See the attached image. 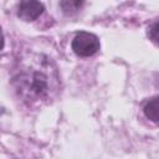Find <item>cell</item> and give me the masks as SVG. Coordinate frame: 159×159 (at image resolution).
Instances as JSON below:
<instances>
[{
	"mask_svg": "<svg viewBox=\"0 0 159 159\" xmlns=\"http://www.w3.org/2000/svg\"><path fill=\"white\" fill-rule=\"evenodd\" d=\"M12 83L26 104H42L56 94L58 75L52 61L40 55L21 63L14 75Z\"/></svg>",
	"mask_w": 159,
	"mask_h": 159,
	"instance_id": "obj_1",
	"label": "cell"
},
{
	"mask_svg": "<svg viewBox=\"0 0 159 159\" xmlns=\"http://www.w3.org/2000/svg\"><path fill=\"white\" fill-rule=\"evenodd\" d=\"M72 50L81 57H89L99 50V40L93 34L81 31L72 40Z\"/></svg>",
	"mask_w": 159,
	"mask_h": 159,
	"instance_id": "obj_2",
	"label": "cell"
},
{
	"mask_svg": "<svg viewBox=\"0 0 159 159\" xmlns=\"http://www.w3.org/2000/svg\"><path fill=\"white\" fill-rule=\"evenodd\" d=\"M43 11V5L40 1H21L19 4L17 15L25 21H32Z\"/></svg>",
	"mask_w": 159,
	"mask_h": 159,
	"instance_id": "obj_3",
	"label": "cell"
},
{
	"mask_svg": "<svg viewBox=\"0 0 159 159\" xmlns=\"http://www.w3.org/2000/svg\"><path fill=\"white\" fill-rule=\"evenodd\" d=\"M144 113L153 122H158V97H153L144 106Z\"/></svg>",
	"mask_w": 159,
	"mask_h": 159,
	"instance_id": "obj_4",
	"label": "cell"
},
{
	"mask_svg": "<svg viewBox=\"0 0 159 159\" xmlns=\"http://www.w3.org/2000/svg\"><path fill=\"white\" fill-rule=\"evenodd\" d=\"M83 2L82 1H62L61 2V6H62V9H63V11L65 12H75V11H77L80 7H81V5H82Z\"/></svg>",
	"mask_w": 159,
	"mask_h": 159,
	"instance_id": "obj_5",
	"label": "cell"
},
{
	"mask_svg": "<svg viewBox=\"0 0 159 159\" xmlns=\"http://www.w3.org/2000/svg\"><path fill=\"white\" fill-rule=\"evenodd\" d=\"M148 34H149V37H150L154 42H157V40H158V36H157V34H158V21H154V22H153V25L149 27Z\"/></svg>",
	"mask_w": 159,
	"mask_h": 159,
	"instance_id": "obj_6",
	"label": "cell"
},
{
	"mask_svg": "<svg viewBox=\"0 0 159 159\" xmlns=\"http://www.w3.org/2000/svg\"><path fill=\"white\" fill-rule=\"evenodd\" d=\"M4 47V35H2V31L0 29V50Z\"/></svg>",
	"mask_w": 159,
	"mask_h": 159,
	"instance_id": "obj_7",
	"label": "cell"
}]
</instances>
